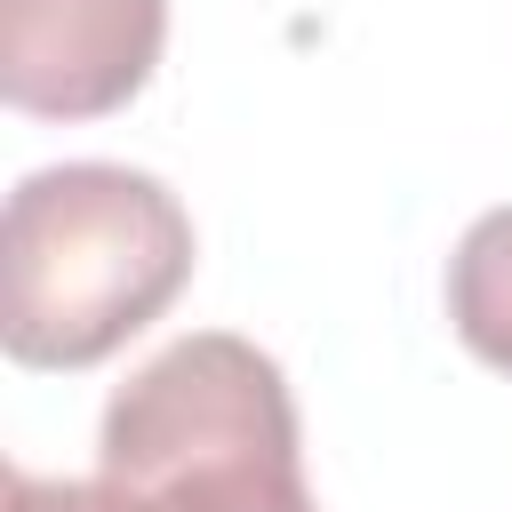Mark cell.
I'll use <instances>...</instances> for the list:
<instances>
[{
  "instance_id": "3957f363",
  "label": "cell",
  "mask_w": 512,
  "mask_h": 512,
  "mask_svg": "<svg viewBox=\"0 0 512 512\" xmlns=\"http://www.w3.org/2000/svg\"><path fill=\"white\" fill-rule=\"evenodd\" d=\"M168 48V0H0V96L32 120L120 112Z\"/></svg>"
},
{
  "instance_id": "277c9868",
  "label": "cell",
  "mask_w": 512,
  "mask_h": 512,
  "mask_svg": "<svg viewBox=\"0 0 512 512\" xmlns=\"http://www.w3.org/2000/svg\"><path fill=\"white\" fill-rule=\"evenodd\" d=\"M448 320L472 360L512 376V200L488 208L448 256Z\"/></svg>"
},
{
  "instance_id": "7a4b0ae2",
  "label": "cell",
  "mask_w": 512,
  "mask_h": 512,
  "mask_svg": "<svg viewBox=\"0 0 512 512\" xmlns=\"http://www.w3.org/2000/svg\"><path fill=\"white\" fill-rule=\"evenodd\" d=\"M192 280L184 200L120 160L32 168L0 224V344L16 368H96Z\"/></svg>"
},
{
  "instance_id": "6da1fadb",
  "label": "cell",
  "mask_w": 512,
  "mask_h": 512,
  "mask_svg": "<svg viewBox=\"0 0 512 512\" xmlns=\"http://www.w3.org/2000/svg\"><path fill=\"white\" fill-rule=\"evenodd\" d=\"M8 512H320L304 480L296 400L272 352L192 328L152 352L96 432L88 480L8 472Z\"/></svg>"
}]
</instances>
